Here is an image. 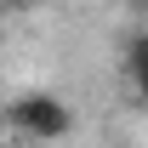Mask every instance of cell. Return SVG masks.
<instances>
[{
	"label": "cell",
	"mask_w": 148,
	"mask_h": 148,
	"mask_svg": "<svg viewBox=\"0 0 148 148\" xmlns=\"http://www.w3.org/2000/svg\"><path fill=\"white\" fill-rule=\"evenodd\" d=\"M12 125L29 131V137L57 143V137H69V131H74V108L63 103V97H51V91H29V97L12 103Z\"/></svg>",
	"instance_id": "1"
},
{
	"label": "cell",
	"mask_w": 148,
	"mask_h": 148,
	"mask_svg": "<svg viewBox=\"0 0 148 148\" xmlns=\"http://www.w3.org/2000/svg\"><path fill=\"white\" fill-rule=\"evenodd\" d=\"M125 74H131V91L148 103V29H137L125 40Z\"/></svg>",
	"instance_id": "2"
},
{
	"label": "cell",
	"mask_w": 148,
	"mask_h": 148,
	"mask_svg": "<svg viewBox=\"0 0 148 148\" xmlns=\"http://www.w3.org/2000/svg\"><path fill=\"white\" fill-rule=\"evenodd\" d=\"M6 6H17V12H34V6H40V0H6Z\"/></svg>",
	"instance_id": "3"
},
{
	"label": "cell",
	"mask_w": 148,
	"mask_h": 148,
	"mask_svg": "<svg viewBox=\"0 0 148 148\" xmlns=\"http://www.w3.org/2000/svg\"><path fill=\"white\" fill-rule=\"evenodd\" d=\"M125 6H131V12H148V0H125Z\"/></svg>",
	"instance_id": "4"
}]
</instances>
